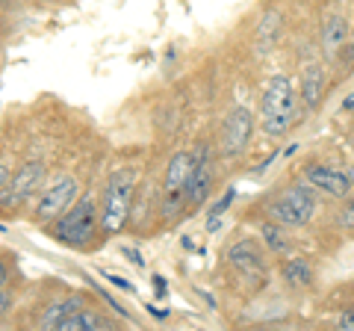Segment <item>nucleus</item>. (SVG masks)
Returning <instances> with one entry per match:
<instances>
[{
	"label": "nucleus",
	"instance_id": "nucleus-25",
	"mask_svg": "<svg viewBox=\"0 0 354 331\" xmlns=\"http://www.w3.org/2000/svg\"><path fill=\"white\" fill-rule=\"evenodd\" d=\"M351 53H354V27H351Z\"/></svg>",
	"mask_w": 354,
	"mask_h": 331
},
{
	"label": "nucleus",
	"instance_id": "nucleus-14",
	"mask_svg": "<svg viewBox=\"0 0 354 331\" xmlns=\"http://www.w3.org/2000/svg\"><path fill=\"white\" fill-rule=\"evenodd\" d=\"M59 331H104V328H109V323L104 316H97L95 311H74L71 316H65L62 323L57 325Z\"/></svg>",
	"mask_w": 354,
	"mask_h": 331
},
{
	"label": "nucleus",
	"instance_id": "nucleus-3",
	"mask_svg": "<svg viewBox=\"0 0 354 331\" xmlns=\"http://www.w3.org/2000/svg\"><path fill=\"white\" fill-rule=\"evenodd\" d=\"M136 178L130 169H118L109 175L106 181V195H104V211H101V228L106 234H118L130 219L133 207V190H136Z\"/></svg>",
	"mask_w": 354,
	"mask_h": 331
},
{
	"label": "nucleus",
	"instance_id": "nucleus-23",
	"mask_svg": "<svg viewBox=\"0 0 354 331\" xmlns=\"http://www.w3.org/2000/svg\"><path fill=\"white\" fill-rule=\"evenodd\" d=\"M9 178V172H6V166L3 163H0V186H3V181Z\"/></svg>",
	"mask_w": 354,
	"mask_h": 331
},
{
	"label": "nucleus",
	"instance_id": "nucleus-12",
	"mask_svg": "<svg viewBox=\"0 0 354 331\" xmlns=\"http://www.w3.org/2000/svg\"><path fill=\"white\" fill-rule=\"evenodd\" d=\"M209 184H213V169H209V163L204 157V151H201V157L195 160V169H192V178H189V202L192 204H201L204 198L209 195Z\"/></svg>",
	"mask_w": 354,
	"mask_h": 331
},
{
	"label": "nucleus",
	"instance_id": "nucleus-18",
	"mask_svg": "<svg viewBox=\"0 0 354 331\" xmlns=\"http://www.w3.org/2000/svg\"><path fill=\"white\" fill-rule=\"evenodd\" d=\"M230 202H234V190H227V195H225V198H218V202L213 204V211H209V216H207V231H209V234H216V231L221 228Z\"/></svg>",
	"mask_w": 354,
	"mask_h": 331
},
{
	"label": "nucleus",
	"instance_id": "nucleus-16",
	"mask_svg": "<svg viewBox=\"0 0 354 331\" xmlns=\"http://www.w3.org/2000/svg\"><path fill=\"white\" fill-rule=\"evenodd\" d=\"M260 231H263L266 246H269L274 255H286V251H290V237L281 231V222H266Z\"/></svg>",
	"mask_w": 354,
	"mask_h": 331
},
{
	"label": "nucleus",
	"instance_id": "nucleus-21",
	"mask_svg": "<svg viewBox=\"0 0 354 331\" xmlns=\"http://www.w3.org/2000/svg\"><path fill=\"white\" fill-rule=\"evenodd\" d=\"M339 109H342V113H354V95H348L346 101H342V107H339Z\"/></svg>",
	"mask_w": 354,
	"mask_h": 331
},
{
	"label": "nucleus",
	"instance_id": "nucleus-6",
	"mask_svg": "<svg viewBox=\"0 0 354 331\" xmlns=\"http://www.w3.org/2000/svg\"><path fill=\"white\" fill-rule=\"evenodd\" d=\"M251 134H254V116L248 107H234L230 116L225 118V127H221V151L227 157H236L248 148L251 142Z\"/></svg>",
	"mask_w": 354,
	"mask_h": 331
},
{
	"label": "nucleus",
	"instance_id": "nucleus-4",
	"mask_svg": "<svg viewBox=\"0 0 354 331\" xmlns=\"http://www.w3.org/2000/svg\"><path fill=\"white\" fill-rule=\"evenodd\" d=\"M97 228V211H95V202L92 198H83L77 202L71 211H65L57 222V237L68 246H83V242L92 240Z\"/></svg>",
	"mask_w": 354,
	"mask_h": 331
},
{
	"label": "nucleus",
	"instance_id": "nucleus-17",
	"mask_svg": "<svg viewBox=\"0 0 354 331\" xmlns=\"http://www.w3.org/2000/svg\"><path fill=\"white\" fill-rule=\"evenodd\" d=\"M74 311H80V302H77V299L50 305V307H48V314H44V319H41V325H44V328H57L62 319H65V316H71Z\"/></svg>",
	"mask_w": 354,
	"mask_h": 331
},
{
	"label": "nucleus",
	"instance_id": "nucleus-1",
	"mask_svg": "<svg viewBox=\"0 0 354 331\" xmlns=\"http://www.w3.org/2000/svg\"><path fill=\"white\" fill-rule=\"evenodd\" d=\"M298 116V92L295 83L290 77H272L266 83V92L260 98V118H263V130L269 136H283L286 130L292 127V121Z\"/></svg>",
	"mask_w": 354,
	"mask_h": 331
},
{
	"label": "nucleus",
	"instance_id": "nucleus-10",
	"mask_svg": "<svg viewBox=\"0 0 354 331\" xmlns=\"http://www.w3.org/2000/svg\"><path fill=\"white\" fill-rule=\"evenodd\" d=\"M227 260H230V267H234L236 272H242L245 278H257V275H263V251L257 249V242H251V240L234 242L230 251H227Z\"/></svg>",
	"mask_w": 354,
	"mask_h": 331
},
{
	"label": "nucleus",
	"instance_id": "nucleus-27",
	"mask_svg": "<svg viewBox=\"0 0 354 331\" xmlns=\"http://www.w3.org/2000/svg\"><path fill=\"white\" fill-rule=\"evenodd\" d=\"M351 151H354V136H351Z\"/></svg>",
	"mask_w": 354,
	"mask_h": 331
},
{
	"label": "nucleus",
	"instance_id": "nucleus-15",
	"mask_svg": "<svg viewBox=\"0 0 354 331\" xmlns=\"http://www.w3.org/2000/svg\"><path fill=\"white\" fill-rule=\"evenodd\" d=\"M281 275H283V281L290 284V287H310V284H313V267H310L304 258L283 260Z\"/></svg>",
	"mask_w": 354,
	"mask_h": 331
},
{
	"label": "nucleus",
	"instance_id": "nucleus-22",
	"mask_svg": "<svg viewBox=\"0 0 354 331\" xmlns=\"http://www.w3.org/2000/svg\"><path fill=\"white\" fill-rule=\"evenodd\" d=\"M6 305H9V299H6V293H3V290H0V314H3V311H6Z\"/></svg>",
	"mask_w": 354,
	"mask_h": 331
},
{
	"label": "nucleus",
	"instance_id": "nucleus-5",
	"mask_svg": "<svg viewBox=\"0 0 354 331\" xmlns=\"http://www.w3.org/2000/svg\"><path fill=\"white\" fill-rule=\"evenodd\" d=\"M192 169H195V157L189 151H177L171 157L169 172H165V186H162V211H165V216H174L177 211H180L183 193L189 190Z\"/></svg>",
	"mask_w": 354,
	"mask_h": 331
},
{
	"label": "nucleus",
	"instance_id": "nucleus-11",
	"mask_svg": "<svg viewBox=\"0 0 354 331\" xmlns=\"http://www.w3.org/2000/svg\"><path fill=\"white\" fill-rule=\"evenodd\" d=\"M322 89H325V69L322 65H307L301 74V98L307 109H316L322 101Z\"/></svg>",
	"mask_w": 354,
	"mask_h": 331
},
{
	"label": "nucleus",
	"instance_id": "nucleus-28",
	"mask_svg": "<svg viewBox=\"0 0 354 331\" xmlns=\"http://www.w3.org/2000/svg\"><path fill=\"white\" fill-rule=\"evenodd\" d=\"M351 116H354V113H351Z\"/></svg>",
	"mask_w": 354,
	"mask_h": 331
},
{
	"label": "nucleus",
	"instance_id": "nucleus-2",
	"mask_svg": "<svg viewBox=\"0 0 354 331\" xmlns=\"http://www.w3.org/2000/svg\"><path fill=\"white\" fill-rule=\"evenodd\" d=\"M316 213V186L307 181H298L286 186L269 202V216L272 222H281L286 228H301L307 225Z\"/></svg>",
	"mask_w": 354,
	"mask_h": 331
},
{
	"label": "nucleus",
	"instance_id": "nucleus-8",
	"mask_svg": "<svg viewBox=\"0 0 354 331\" xmlns=\"http://www.w3.org/2000/svg\"><path fill=\"white\" fill-rule=\"evenodd\" d=\"M44 181V166L41 163H27L21 166V169L9 178V186L3 190V207H18L21 202H27V198L36 193V186H41Z\"/></svg>",
	"mask_w": 354,
	"mask_h": 331
},
{
	"label": "nucleus",
	"instance_id": "nucleus-19",
	"mask_svg": "<svg viewBox=\"0 0 354 331\" xmlns=\"http://www.w3.org/2000/svg\"><path fill=\"white\" fill-rule=\"evenodd\" d=\"M339 225L346 231H354V193L342 198V211H339Z\"/></svg>",
	"mask_w": 354,
	"mask_h": 331
},
{
	"label": "nucleus",
	"instance_id": "nucleus-7",
	"mask_svg": "<svg viewBox=\"0 0 354 331\" xmlns=\"http://www.w3.org/2000/svg\"><path fill=\"white\" fill-rule=\"evenodd\" d=\"M304 181L313 184L319 193H328L334 198H346L354 190V181L348 172L334 169V166H325V163H310L304 169Z\"/></svg>",
	"mask_w": 354,
	"mask_h": 331
},
{
	"label": "nucleus",
	"instance_id": "nucleus-13",
	"mask_svg": "<svg viewBox=\"0 0 354 331\" xmlns=\"http://www.w3.org/2000/svg\"><path fill=\"white\" fill-rule=\"evenodd\" d=\"M346 39H348V24H346V18H342V15H330V18L325 21V27H322V45H325L328 57H337L339 48L346 45Z\"/></svg>",
	"mask_w": 354,
	"mask_h": 331
},
{
	"label": "nucleus",
	"instance_id": "nucleus-20",
	"mask_svg": "<svg viewBox=\"0 0 354 331\" xmlns=\"http://www.w3.org/2000/svg\"><path fill=\"white\" fill-rule=\"evenodd\" d=\"M339 328H348V331H354V311H346L339 316Z\"/></svg>",
	"mask_w": 354,
	"mask_h": 331
},
{
	"label": "nucleus",
	"instance_id": "nucleus-26",
	"mask_svg": "<svg viewBox=\"0 0 354 331\" xmlns=\"http://www.w3.org/2000/svg\"><path fill=\"white\" fill-rule=\"evenodd\" d=\"M348 175H351V181H354V166H351V169H348Z\"/></svg>",
	"mask_w": 354,
	"mask_h": 331
},
{
	"label": "nucleus",
	"instance_id": "nucleus-24",
	"mask_svg": "<svg viewBox=\"0 0 354 331\" xmlns=\"http://www.w3.org/2000/svg\"><path fill=\"white\" fill-rule=\"evenodd\" d=\"M3 284H6V267L0 263V287H3Z\"/></svg>",
	"mask_w": 354,
	"mask_h": 331
},
{
	"label": "nucleus",
	"instance_id": "nucleus-9",
	"mask_svg": "<svg viewBox=\"0 0 354 331\" xmlns=\"http://www.w3.org/2000/svg\"><path fill=\"white\" fill-rule=\"evenodd\" d=\"M74 195H77V181L68 178V175H65V178H57L50 186H44V193H41V198H39V207H36L39 219L62 216V213L71 207Z\"/></svg>",
	"mask_w": 354,
	"mask_h": 331
}]
</instances>
